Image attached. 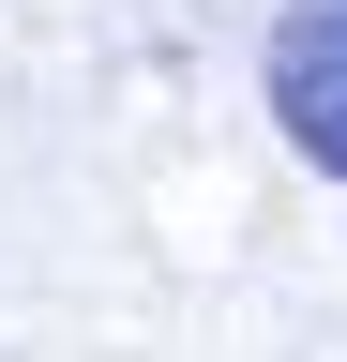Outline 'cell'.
<instances>
[{
	"mask_svg": "<svg viewBox=\"0 0 347 362\" xmlns=\"http://www.w3.org/2000/svg\"><path fill=\"white\" fill-rule=\"evenodd\" d=\"M272 121L302 166L347 181V0H287L272 16Z\"/></svg>",
	"mask_w": 347,
	"mask_h": 362,
	"instance_id": "1",
	"label": "cell"
}]
</instances>
